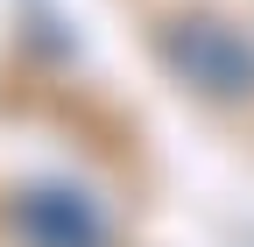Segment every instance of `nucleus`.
<instances>
[{"label": "nucleus", "mask_w": 254, "mask_h": 247, "mask_svg": "<svg viewBox=\"0 0 254 247\" xmlns=\"http://www.w3.org/2000/svg\"><path fill=\"white\" fill-rule=\"evenodd\" d=\"M170 57L205 92H254V43H240L219 21H184V36H170Z\"/></svg>", "instance_id": "1"}]
</instances>
